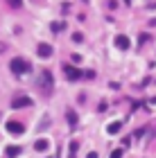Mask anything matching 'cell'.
Segmentation results:
<instances>
[{
    "label": "cell",
    "mask_w": 156,
    "mask_h": 158,
    "mask_svg": "<svg viewBox=\"0 0 156 158\" xmlns=\"http://www.w3.org/2000/svg\"><path fill=\"white\" fill-rule=\"evenodd\" d=\"M36 52H39V56H52V45H48V43H41V45L36 48Z\"/></svg>",
    "instance_id": "6"
},
{
    "label": "cell",
    "mask_w": 156,
    "mask_h": 158,
    "mask_svg": "<svg viewBox=\"0 0 156 158\" xmlns=\"http://www.w3.org/2000/svg\"><path fill=\"white\" fill-rule=\"evenodd\" d=\"M63 70H66V77L70 79V81H77V79L82 77V73L77 68H73V66H63Z\"/></svg>",
    "instance_id": "5"
},
{
    "label": "cell",
    "mask_w": 156,
    "mask_h": 158,
    "mask_svg": "<svg viewBox=\"0 0 156 158\" xmlns=\"http://www.w3.org/2000/svg\"><path fill=\"white\" fill-rule=\"evenodd\" d=\"M120 127H122V122H111L106 131H109V133H118V131H120Z\"/></svg>",
    "instance_id": "11"
},
{
    "label": "cell",
    "mask_w": 156,
    "mask_h": 158,
    "mask_svg": "<svg viewBox=\"0 0 156 158\" xmlns=\"http://www.w3.org/2000/svg\"><path fill=\"white\" fill-rule=\"evenodd\" d=\"M9 2V7H14V9H18L20 5H23V0H7Z\"/></svg>",
    "instance_id": "13"
},
{
    "label": "cell",
    "mask_w": 156,
    "mask_h": 158,
    "mask_svg": "<svg viewBox=\"0 0 156 158\" xmlns=\"http://www.w3.org/2000/svg\"><path fill=\"white\" fill-rule=\"evenodd\" d=\"M34 149H36V152H45V149H48V140L45 138L36 140V142H34Z\"/></svg>",
    "instance_id": "9"
},
{
    "label": "cell",
    "mask_w": 156,
    "mask_h": 158,
    "mask_svg": "<svg viewBox=\"0 0 156 158\" xmlns=\"http://www.w3.org/2000/svg\"><path fill=\"white\" fill-rule=\"evenodd\" d=\"M122 154H124V149H116V152H111L109 158H122Z\"/></svg>",
    "instance_id": "12"
},
{
    "label": "cell",
    "mask_w": 156,
    "mask_h": 158,
    "mask_svg": "<svg viewBox=\"0 0 156 158\" xmlns=\"http://www.w3.org/2000/svg\"><path fill=\"white\" fill-rule=\"evenodd\" d=\"M39 84H41V88H43L45 93H50V90H52V86H54L52 75L48 73V70H43V73H41V77H39Z\"/></svg>",
    "instance_id": "2"
},
{
    "label": "cell",
    "mask_w": 156,
    "mask_h": 158,
    "mask_svg": "<svg viewBox=\"0 0 156 158\" xmlns=\"http://www.w3.org/2000/svg\"><path fill=\"white\" fill-rule=\"evenodd\" d=\"M68 122H70V124H75V122H77V115H75V111H68Z\"/></svg>",
    "instance_id": "14"
},
{
    "label": "cell",
    "mask_w": 156,
    "mask_h": 158,
    "mask_svg": "<svg viewBox=\"0 0 156 158\" xmlns=\"http://www.w3.org/2000/svg\"><path fill=\"white\" fill-rule=\"evenodd\" d=\"M11 106H14V109L32 106V97H27V95H18V97H14V99H11Z\"/></svg>",
    "instance_id": "3"
},
{
    "label": "cell",
    "mask_w": 156,
    "mask_h": 158,
    "mask_svg": "<svg viewBox=\"0 0 156 158\" xmlns=\"http://www.w3.org/2000/svg\"><path fill=\"white\" fill-rule=\"evenodd\" d=\"M77 149H79V142L73 140V142L68 145V158H77Z\"/></svg>",
    "instance_id": "8"
},
{
    "label": "cell",
    "mask_w": 156,
    "mask_h": 158,
    "mask_svg": "<svg viewBox=\"0 0 156 158\" xmlns=\"http://www.w3.org/2000/svg\"><path fill=\"white\" fill-rule=\"evenodd\" d=\"M7 131L14 133V135H20V133H25V129H23V124H20V122L9 120V122H7Z\"/></svg>",
    "instance_id": "4"
},
{
    "label": "cell",
    "mask_w": 156,
    "mask_h": 158,
    "mask_svg": "<svg viewBox=\"0 0 156 158\" xmlns=\"http://www.w3.org/2000/svg\"><path fill=\"white\" fill-rule=\"evenodd\" d=\"M73 41H75V43H82V34H79V32L73 34Z\"/></svg>",
    "instance_id": "15"
},
{
    "label": "cell",
    "mask_w": 156,
    "mask_h": 158,
    "mask_svg": "<svg viewBox=\"0 0 156 158\" xmlns=\"http://www.w3.org/2000/svg\"><path fill=\"white\" fill-rule=\"evenodd\" d=\"M116 45H118L120 50H127V48H129V39L120 34V36H116Z\"/></svg>",
    "instance_id": "7"
},
{
    "label": "cell",
    "mask_w": 156,
    "mask_h": 158,
    "mask_svg": "<svg viewBox=\"0 0 156 158\" xmlns=\"http://www.w3.org/2000/svg\"><path fill=\"white\" fill-rule=\"evenodd\" d=\"M9 68H11V73H16V75L30 73V63H27L25 59H14V61L9 63Z\"/></svg>",
    "instance_id": "1"
},
{
    "label": "cell",
    "mask_w": 156,
    "mask_h": 158,
    "mask_svg": "<svg viewBox=\"0 0 156 158\" xmlns=\"http://www.w3.org/2000/svg\"><path fill=\"white\" fill-rule=\"evenodd\" d=\"M18 154H20V147H16V145H9V147H7V156H9V158L18 156Z\"/></svg>",
    "instance_id": "10"
}]
</instances>
